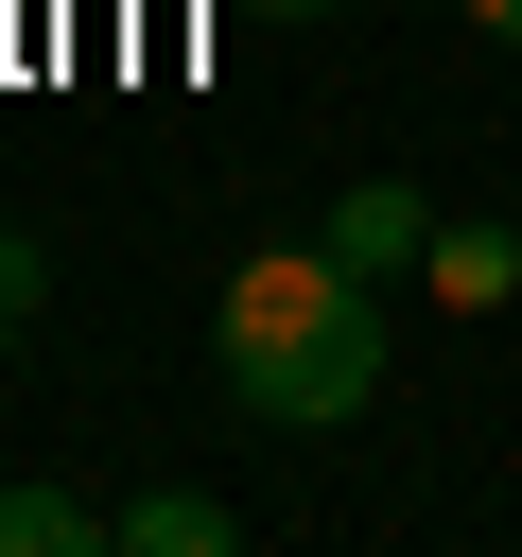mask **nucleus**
<instances>
[{"label":"nucleus","instance_id":"7","mask_svg":"<svg viewBox=\"0 0 522 557\" xmlns=\"http://www.w3.org/2000/svg\"><path fill=\"white\" fill-rule=\"evenodd\" d=\"M244 17H331V0H244Z\"/></svg>","mask_w":522,"mask_h":557},{"label":"nucleus","instance_id":"5","mask_svg":"<svg viewBox=\"0 0 522 557\" xmlns=\"http://www.w3.org/2000/svg\"><path fill=\"white\" fill-rule=\"evenodd\" d=\"M87 540H122V522L70 505V487H0V557H87Z\"/></svg>","mask_w":522,"mask_h":557},{"label":"nucleus","instance_id":"2","mask_svg":"<svg viewBox=\"0 0 522 557\" xmlns=\"http://www.w3.org/2000/svg\"><path fill=\"white\" fill-rule=\"evenodd\" d=\"M435 226H452V209H435L418 174H365V191H331V226H313V244H331L348 278H418V261H435Z\"/></svg>","mask_w":522,"mask_h":557},{"label":"nucleus","instance_id":"3","mask_svg":"<svg viewBox=\"0 0 522 557\" xmlns=\"http://www.w3.org/2000/svg\"><path fill=\"white\" fill-rule=\"evenodd\" d=\"M122 522V557H226L244 540V505H209V487H139V505H104Z\"/></svg>","mask_w":522,"mask_h":557},{"label":"nucleus","instance_id":"4","mask_svg":"<svg viewBox=\"0 0 522 557\" xmlns=\"http://www.w3.org/2000/svg\"><path fill=\"white\" fill-rule=\"evenodd\" d=\"M418 278H435V313H505V296H522V226H435Z\"/></svg>","mask_w":522,"mask_h":557},{"label":"nucleus","instance_id":"1","mask_svg":"<svg viewBox=\"0 0 522 557\" xmlns=\"http://www.w3.org/2000/svg\"><path fill=\"white\" fill-rule=\"evenodd\" d=\"M209 366L261 435H331V418L383 400V278H348L331 244H261L209 296Z\"/></svg>","mask_w":522,"mask_h":557},{"label":"nucleus","instance_id":"6","mask_svg":"<svg viewBox=\"0 0 522 557\" xmlns=\"http://www.w3.org/2000/svg\"><path fill=\"white\" fill-rule=\"evenodd\" d=\"M470 35H487V52H522V0H470Z\"/></svg>","mask_w":522,"mask_h":557}]
</instances>
